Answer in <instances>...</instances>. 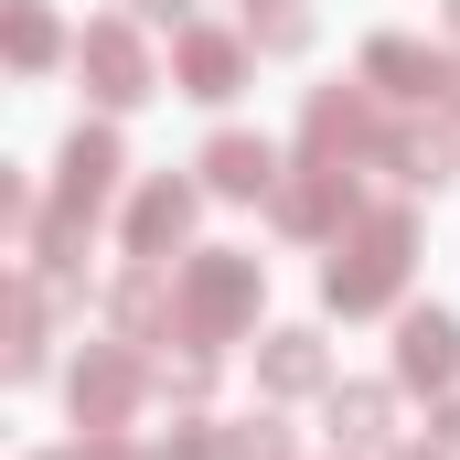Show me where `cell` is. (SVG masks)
Returning <instances> with one entry per match:
<instances>
[{"label": "cell", "instance_id": "obj_1", "mask_svg": "<svg viewBox=\"0 0 460 460\" xmlns=\"http://www.w3.org/2000/svg\"><path fill=\"white\" fill-rule=\"evenodd\" d=\"M407 257H418V226H407L396 204L353 215V226H343V246H332V268H322L332 311H385V300L407 289Z\"/></svg>", "mask_w": 460, "mask_h": 460}, {"label": "cell", "instance_id": "obj_2", "mask_svg": "<svg viewBox=\"0 0 460 460\" xmlns=\"http://www.w3.org/2000/svg\"><path fill=\"white\" fill-rule=\"evenodd\" d=\"M257 311V257H193V279H182V300H172V322H182V343H226L235 322Z\"/></svg>", "mask_w": 460, "mask_h": 460}, {"label": "cell", "instance_id": "obj_3", "mask_svg": "<svg viewBox=\"0 0 460 460\" xmlns=\"http://www.w3.org/2000/svg\"><path fill=\"white\" fill-rule=\"evenodd\" d=\"M364 204H353V172L343 161H300V182H279V226L289 235H332V226H353Z\"/></svg>", "mask_w": 460, "mask_h": 460}, {"label": "cell", "instance_id": "obj_4", "mask_svg": "<svg viewBox=\"0 0 460 460\" xmlns=\"http://www.w3.org/2000/svg\"><path fill=\"white\" fill-rule=\"evenodd\" d=\"M75 54H86V75H97V97H108V108H139V97H150V54H139V32H128V22H86V43H75Z\"/></svg>", "mask_w": 460, "mask_h": 460}, {"label": "cell", "instance_id": "obj_5", "mask_svg": "<svg viewBox=\"0 0 460 460\" xmlns=\"http://www.w3.org/2000/svg\"><path fill=\"white\" fill-rule=\"evenodd\" d=\"M139 375H150V364H139V353H118V343H97L86 364H75V418H86V439L128 418V396H139Z\"/></svg>", "mask_w": 460, "mask_h": 460}, {"label": "cell", "instance_id": "obj_6", "mask_svg": "<svg viewBox=\"0 0 460 460\" xmlns=\"http://www.w3.org/2000/svg\"><path fill=\"white\" fill-rule=\"evenodd\" d=\"M300 139H311V161H353V150H385V128H375V108H364L353 86H322V97H311V118H300Z\"/></svg>", "mask_w": 460, "mask_h": 460}, {"label": "cell", "instance_id": "obj_7", "mask_svg": "<svg viewBox=\"0 0 460 460\" xmlns=\"http://www.w3.org/2000/svg\"><path fill=\"white\" fill-rule=\"evenodd\" d=\"M108 193H118V139H108V128H75V139H65V182H54V204H65V215H97Z\"/></svg>", "mask_w": 460, "mask_h": 460}, {"label": "cell", "instance_id": "obj_8", "mask_svg": "<svg viewBox=\"0 0 460 460\" xmlns=\"http://www.w3.org/2000/svg\"><path fill=\"white\" fill-rule=\"evenodd\" d=\"M172 75H182V97H235V75H246V43H235V32H193V22H182V43H172Z\"/></svg>", "mask_w": 460, "mask_h": 460}, {"label": "cell", "instance_id": "obj_9", "mask_svg": "<svg viewBox=\"0 0 460 460\" xmlns=\"http://www.w3.org/2000/svg\"><path fill=\"white\" fill-rule=\"evenodd\" d=\"M193 204H204L193 182H150V193L128 204V257H172V246L193 235Z\"/></svg>", "mask_w": 460, "mask_h": 460}, {"label": "cell", "instance_id": "obj_10", "mask_svg": "<svg viewBox=\"0 0 460 460\" xmlns=\"http://www.w3.org/2000/svg\"><path fill=\"white\" fill-rule=\"evenodd\" d=\"M364 75H375L385 97H450V65H439L429 43H407V32H385V43H364Z\"/></svg>", "mask_w": 460, "mask_h": 460}, {"label": "cell", "instance_id": "obj_11", "mask_svg": "<svg viewBox=\"0 0 460 460\" xmlns=\"http://www.w3.org/2000/svg\"><path fill=\"white\" fill-rule=\"evenodd\" d=\"M396 375H407V385H450V375H460V322H450V311H418V322H407Z\"/></svg>", "mask_w": 460, "mask_h": 460}, {"label": "cell", "instance_id": "obj_12", "mask_svg": "<svg viewBox=\"0 0 460 460\" xmlns=\"http://www.w3.org/2000/svg\"><path fill=\"white\" fill-rule=\"evenodd\" d=\"M204 182L235 193V204H257V193H279V150H268V139H215V150H204Z\"/></svg>", "mask_w": 460, "mask_h": 460}, {"label": "cell", "instance_id": "obj_13", "mask_svg": "<svg viewBox=\"0 0 460 460\" xmlns=\"http://www.w3.org/2000/svg\"><path fill=\"white\" fill-rule=\"evenodd\" d=\"M172 460H300L289 429H172Z\"/></svg>", "mask_w": 460, "mask_h": 460}, {"label": "cell", "instance_id": "obj_14", "mask_svg": "<svg viewBox=\"0 0 460 460\" xmlns=\"http://www.w3.org/2000/svg\"><path fill=\"white\" fill-rule=\"evenodd\" d=\"M385 161H396V182H450V172H460V139L407 118V128H385Z\"/></svg>", "mask_w": 460, "mask_h": 460}, {"label": "cell", "instance_id": "obj_15", "mask_svg": "<svg viewBox=\"0 0 460 460\" xmlns=\"http://www.w3.org/2000/svg\"><path fill=\"white\" fill-rule=\"evenodd\" d=\"M257 375H268L279 396H311V385H322L332 364H322V343H311V332H268V353H257Z\"/></svg>", "mask_w": 460, "mask_h": 460}, {"label": "cell", "instance_id": "obj_16", "mask_svg": "<svg viewBox=\"0 0 460 460\" xmlns=\"http://www.w3.org/2000/svg\"><path fill=\"white\" fill-rule=\"evenodd\" d=\"M246 43H257V54H300V43H311V11H300V0H246Z\"/></svg>", "mask_w": 460, "mask_h": 460}, {"label": "cell", "instance_id": "obj_17", "mask_svg": "<svg viewBox=\"0 0 460 460\" xmlns=\"http://www.w3.org/2000/svg\"><path fill=\"white\" fill-rule=\"evenodd\" d=\"M54 43H65V32H54V11H43V0H11V65H22V75H43V65H54Z\"/></svg>", "mask_w": 460, "mask_h": 460}, {"label": "cell", "instance_id": "obj_18", "mask_svg": "<svg viewBox=\"0 0 460 460\" xmlns=\"http://www.w3.org/2000/svg\"><path fill=\"white\" fill-rule=\"evenodd\" d=\"M332 429H343L353 450H375V439H385V385H343V396H332Z\"/></svg>", "mask_w": 460, "mask_h": 460}, {"label": "cell", "instance_id": "obj_19", "mask_svg": "<svg viewBox=\"0 0 460 460\" xmlns=\"http://www.w3.org/2000/svg\"><path fill=\"white\" fill-rule=\"evenodd\" d=\"M150 322H161V257H139L118 289V332H150Z\"/></svg>", "mask_w": 460, "mask_h": 460}, {"label": "cell", "instance_id": "obj_20", "mask_svg": "<svg viewBox=\"0 0 460 460\" xmlns=\"http://www.w3.org/2000/svg\"><path fill=\"white\" fill-rule=\"evenodd\" d=\"M75 460H150V450H128L118 429H97V439H86V450H75Z\"/></svg>", "mask_w": 460, "mask_h": 460}, {"label": "cell", "instance_id": "obj_21", "mask_svg": "<svg viewBox=\"0 0 460 460\" xmlns=\"http://www.w3.org/2000/svg\"><path fill=\"white\" fill-rule=\"evenodd\" d=\"M182 11H193V0H139V22H172V32H182Z\"/></svg>", "mask_w": 460, "mask_h": 460}, {"label": "cell", "instance_id": "obj_22", "mask_svg": "<svg viewBox=\"0 0 460 460\" xmlns=\"http://www.w3.org/2000/svg\"><path fill=\"white\" fill-rule=\"evenodd\" d=\"M396 460H450V450H439V439H429V450H396Z\"/></svg>", "mask_w": 460, "mask_h": 460}, {"label": "cell", "instance_id": "obj_23", "mask_svg": "<svg viewBox=\"0 0 460 460\" xmlns=\"http://www.w3.org/2000/svg\"><path fill=\"white\" fill-rule=\"evenodd\" d=\"M450 32H460V0H450Z\"/></svg>", "mask_w": 460, "mask_h": 460}]
</instances>
